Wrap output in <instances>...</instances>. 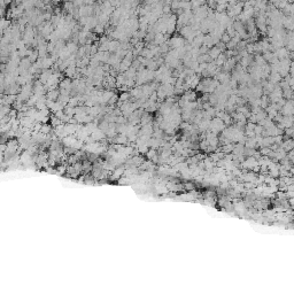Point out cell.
Listing matches in <instances>:
<instances>
[{
    "label": "cell",
    "instance_id": "6da1fadb",
    "mask_svg": "<svg viewBox=\"0 0 294 294\" xmlns=\"http://www.w3.org/2000/svg\"><path fill=\"white\" fill-rule=\"evenodd\" d=\"M172 47H175L176 49L179 48V47H184V39L182 37H172L170 39V43H169Z\"/></svg>",
    "mask_w": 294,
    "mask_h": 294
},
{
    "label": "cell",
    "instance_id": "3957f363",
    "mask_svg": "<svg viewBox=\"0 0 294 294\" xmlns=\"http://www.w3.org/2000/svg\"><path fill=\"white\" fill-rule=\"evenodd\" d=\"M220 53H222V52H220L217 47H212L211 51H210V53H209V57H210V59H217L218 55H220Z\"/></svg>",
    "mask_w": 294,
    "mask_h": 294
},
{
    "label": "cell",
    "instance_id": "277c9868",
    "mask_svg": "<svg viewBox=\"0 0 294 294\" xmlns=\"http://www.w3.org/2000/svg\"><path fill=\"white\" fill-rule=\"evenodd\" d=\"M225 61H227V57L224 56V54H220V55H218V57L216 59V63H215V64L222 65V64L225 63Z\"/></svg>",
    "mask_w": 294,
    "mask_h": 294
},
{
    "label": "cell",
    "instance_id": "7a4b0ae2",
    "mask_svg": "<svg viewBox=\"0 0 294 294\" xmlns=\"http://www.w3.org/2000/svg\"><path fill=\"white\" fill-rule=\"evenodd\" d=\"M280 80H281V76L279 75L278 72H271V75H270V83L276 84V83H278Z\"/></svg>",
    "mask_w": 294,
    "mask_h": 294
},
{
    "label": "cell",
    "instance_id": "5b68a950",
    "mask_svg": "<svg viewBox=\"0 0 294 294\" xmlns=\"http://www.w3.org/2000/svg\"><path fill=\"white\" fill-rule=\"evenodd\" d=\"M164 40H166V38L163 37V35H162V33H158V35L155 36L154 43H155V44H162Z\"/></svg>",
    "mask_w": 294,
    "mask_h": 294
}]
</instances>
